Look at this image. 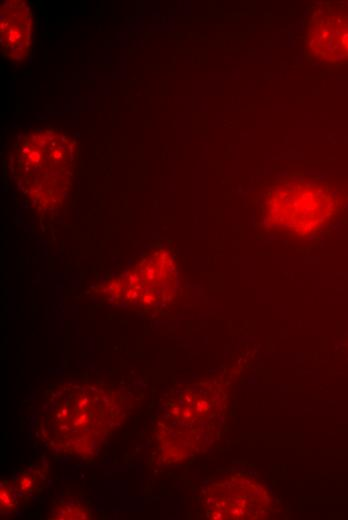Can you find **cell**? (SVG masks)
<instances>
[{
  "label": "cell",
  "instance_id": "6da1fadb",
  "mask_svg": "<svg viewBox=\"0 0 348 520\" xmlns=\"http://www.w3.org/2000/svg\"><path fill=\"white\" fill-rule=\"evenodd\" d=\"M13 173L23 192L43 209L60 206L70 187L73 147L54 129H38L22 136L13 153Z\"/></svg>",
  "mask_w": 348,
  "mask_h": 520
},
{
  "label": "cell",
  "instance_id": "3957f363",
  "mask_svg": "<svg viewBox=\"0 0 348 520\" xmlns=\"http://www.w3.org/2000/svg\"><path fill=\"white\" fill-rule=\"evenodd\" d=\"M333 24L328 22V27L321 30L326 31L325 35H319L320 40L326 41L319 43L321 53L329 54V60L343 61L348 59V19H335Z\"/></svg>",
  "mask_w": 348,
  "mask_h": 520
},
{
  "label": "cell",
  "instance_id": "7a4b0ae2",
  "mask_svg": "<svg viewBox=\"0 0 348 520\" xmlns=\"http://www.w3.org/2000/svg\"><path fill=\"white\" fill-rule=\"evenodd\" d=\"M32 12L22 0H6L1 4L0 45L3 56L9 60H24L31 49Z\"/></svg>",
  "mask_w": 348,
  "mask_h": 520
}]
</instances>
